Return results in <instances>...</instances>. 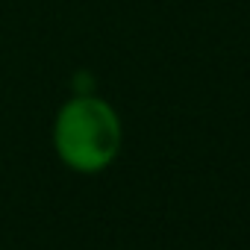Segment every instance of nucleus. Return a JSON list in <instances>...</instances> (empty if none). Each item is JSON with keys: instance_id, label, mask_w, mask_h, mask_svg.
I'll list each match as a JSON object with an SVG mask.
<instances>
[{"instance_id": "nucleus-1", "label": "nucleus", "mask_w": 250, "mask_h": 250, "mask_svg": "<svg viewBox=\"0 0 250 250\" xmlns=\"http://www.w3.org/2000/svg\"><path fill=\"white\" fill-rule=\"evenodd\" d=\"M50 142L65 168L77 174H100L118 159L124 127L109 100L83 91L56 109Z\"/></svg>"}]
</instances>
